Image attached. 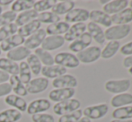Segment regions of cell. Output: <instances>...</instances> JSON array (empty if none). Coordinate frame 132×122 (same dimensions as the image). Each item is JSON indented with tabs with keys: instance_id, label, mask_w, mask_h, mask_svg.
<instances>
[{
	"instance_id": "obj_1",
	"label": "cell",
	"mask_w": 132,
	"mask_h": 122,
	"mask_svg": "<svg viewBox=\"0 0 132 122\" xmlns=\"http://www.w3.org/2000/svg\"><path fill=\"white\" fill-rule=\"evenodd\" d=\"M130 31L131 27L129 24L111 26L106 29L104 31L105 40H108L110 41H112V40L118 41L119 40H122V39L129 36Z\"/></svg>"
},
{
	"instance_id": "obj_2",
	"label": "cell",
	"mask_w": 132,
	"mask_h": 122,
	"mask_svg": "<svg viewBox=\"0 0 132 122\" xmlns=\"http://www.w3.org/2000/svg\"><path fill=\"white\" fill-rule=\"evenodd\" d=\"M80 106H81V102H80L79 100L72 98V99L66 100V101L56 103L53 106L52 110L56 115L62 116L64 114L70 113V112L79 110Z\"/></svg>"
},
{
	"instance_id": "obj_3",
	"label": "cell",
	"mask_w": 132,
	"mask_h": 122,
	"mask_svg": "<svg viewBox=\"0 0 132 122\" xmlns=\"http://www.w3.org/2000/svg\"><path fill=\"white\" fill-rule=\"evenodd\" d=\"M102 49L97 46H91L86 48L83 51L77 53V58H78L80 63L83 64H91L97 61L101 58Z\"/></svg>"
},
{
	"instance_id": "obj_4",
	"label": "cell",
	"mask_w": 132,
	"mask_h": 122,
	"mask_svg": "<svg viewBox=\"0 0 132 122\" xmlns=\"http://www.w3.org/2000/svg\"><path fill=\"white\" fill-rule=\"evenodd\" d=\"M54 62L65 68H76L80 65L76 55L70 52H59L54 58Z\"/></svg>"
},
{
	"instance_id": "obj_5",
	"label": "cell",
	"mask_w": 132,
	"mask_h": 122,
	"mask_svg": "<svg viewBox=\"0 0 132 122\" xmlns=\"http://www.w3.org/2000/svg\"><path fill=\"white\" fill-rule=\"evenodd\" d=\"M131 82L129 79H119V80H108L105 83V90L110 93L120 94L124 93L129 89Z\"/></svg>"
},
{
	"instance_id": "obj_6",
	"label": "cell",
	"mask_w": 132,
	"mask_h": 122,
	"mask_svg": "<svg viewBox=\"0 0 132 122\" xmlns=\"http://www.w3.org/2000/svg\"><path fill=\"white\" fill-rule=\"evenodd\" d=\"M109 111V106L106 103L88 106L83 110V114L85 117L88 118L89 119H99L107 115Z\"/></svg>"
},
{
	"instance_id": "obj_7",
	"label": "cell",
	"mask_w": 132,
	"mask_h": 122,
	"mask_svg": "<svg viewBox=\"0 0 132 122\" xmlns=\"http://www.w3.org/2000/svg\"><path fill=\"white\" fill-rule=\"evenodd\" d=\"M51 108V101L49 99H40L33 100L32 101L28 104L26 112L29 115H34L38 113H43V112L49 110Z\"/></svg>"
},
{
	"instance_id": "obj_8",
	"label": "cell",
	"mask_w": 132,
	"mask_h": 122,
	"mask_svg": "<svg viewBox=\"0 0 132 122\" xmlns=\"http://www.w3.org/2000/svg\"><path fill=\"white\" fill-rule=\"evenodd\" d=\"M89 13L85 8H74L65 15V22L68 23H85L89 19Z\"/></svg>"
},
{
	"instance_id": "obj_9",
	"label": "cell",
	"mask_w": 132,
	"mask_h": 122,
	"mask_svg": "<svg viewBox=\"0 0 132 122\" xmlns=\"http://www.w3.org/2000/svg\"><path fill=\"white\" fill-rule=\"evenodd\" d=\"M47 37V33L44 29L40 28L39 31H37L36 32L32 33L31 36L27 37L25 39L24 41V46L25 48H27L28 49L31 50V49H38L40 46H42L43 40H45V38Z\"/></svg>"
},
{
	"instance_id": "obj_10",
	"label": "cell",
	"mask_w": 132,
	"mask_h": 122,
	"mask_svg": "<svg viewBox=\"0 0 132 122\" xmlns=\"http://www.w3.org/2000/svg\"><path fill=\"white\" fill-rule=\"evenodd\" d=\"M49 79L45 78L43 76L36 77L34 79H31L26 84V90L28 93L31 94H37L44 92L49 87Z\"/></svg>"
},
{
	"instance_id": "obj_11",
	"label": "cell",
	"mask_w": 132,
	"mask_h": 122,
	"mask_svg": "<svg viewBox=\"0 0 132 122\" xmlns=\"http://www.w3.org/2000/svg\"><path fill=\"white\" fill-rule=\"evenodd\" d=\"M76 93L74 88H60V89H53L49 93V100L57 103L66 100L72 99Z\"/></svg>"
},
{
	"instance_id": "obj_12",
	"label": "cell",
	"mask_w": 132,
	"mask_h": 122,
	"mask_svg": "<svg viewBox=\"0 0 132 122\" xmlns=\"http://www.w3.org/2000/svg\"><path fill=\"white\" fill-rule=\"evenodd\" d=\"M93 41V39L88 32H85L78 39L70 42L68 49L72 53H79L88 48Z\"/></svg>"
},
{
	"instance_id": "obj_13",
	"label": "cell",
	"mask_w": 132,
	"mask_h": 122,
	"mask_svg": "<svg viewBox=\"0 0 132 122\" xmlns=\"http://www.w3.org/2000/svg\"><path fill=\"white\" fill-rule=\"evenodd\" d=\"M78 84L77 79L73 75L66 74L52 81V86L55 89H60V88H74Z\"/></svg>"
},
{
	"instance_id": "obj_14",
	"label": "cell",
	"mask_w": 132,
	"mask_h": 122,
	"mask_svg": "<svg viewBox=\"0 0 132 122\" xmlns=\"http://www.w3.org/2000/svg\"><path fill=\"white\" fill-rule=\"evenodd\" d=\"M24 41L25 38L16 33V34L12 35L9 38H7L6 40L2 41L0 43V48H1V50L4 51V52H8V51L12 50L15 48L23 46L24 44Z\"/></svg>"
},
{
	"instance_id": "obj_15",
	"label": "cell",
	"mask_w": 132,
	"mask_h": 122,
	"mask_svg": "<svg viewBox=\"0 0 132 122\" xmlns=\"http://www.w3.org/2000/svg\"><path fill=\"white\" fill-rule=\"evenodd\" d=\"M65 44L64 37L61 35H51L47 36L42 44V49L47 51H53L61 48Z\"/></svg>"
},
{
	"instance_id": "obj_16",
	"label": "cell",
	"mask_w": 132,
	"mask_h": 122,
	"mask_svg": "<svg viewBox=\"0 0 132 122\" xmlns=\"http://www.w3.org/2000/svg\"><path fill=\"white\" fill-rule=\"evenodd\" d=\"M85 32H86V24H85V23H74L69 27L68 31L65 33L63 37L65 41L72 42L82 36Z\"/></svg>"
},
{
	"instance_id": "obj_17",
	"label": "cell",
	"mask_w": 132,
	"mask_h": 122,
	"mask_svg": "<svg viewBox=\"0 0 132 122\" xmlns=\"http://www.w3.org/2000/svg\"><path fill=\"white\" fill-rule=\"evenodd\" d=\"M128 5H129L128 0H113V1H109L106 5H103L102 11L111 16L128 8Z\"/></svg>"
},
{
	"instance_id": "obj_18",
	"label": "cell",
	"mask_w": 132,
	"mask_h": 122,
	"mask_svg": "<svg viewBox=\"0 0 132 122\" xmlns=\"http://www.w3.org/2000/svg\"><path fill=\"white\" fill-rule=\"evenodd\" d=\"M89 19L91 22L96 23V24H101L102 26L111 27L112 23H111V15L105 14L102 10H92L89 13Z\"/></svg>"
},
{
	"instance_id": "obj_19",
	"label": "cell",
	"mask_w": 132,
	"mask_h": 122,
	"mask_svg": "<svg viewBox=\"0 0 132 122\" xmlns=\"http://www.w3.org/2000/svg\"><path fill=\"white\" fill-rule=\"evenodd\" d=\"M68 69L63 66H60L59 65L54 64L52 66H42V75H43V77L47 79H56L57 77L61 76L63 75H66Z\"/></svg>"
},
{
	"instance_id": "obj_20",
	"label": "cell",
	"mask_w": 132,
	"mask_h": 122,
	"mask_svg": "<svg viewBox=\"0 0 132 122\" xmlns=\"http://www.w3.org/2000/svg\"><path fill=\"white\" fill-rule=\"evenodd\" d=\"M5 102L7 105L13 107V109L19 110L20 112H24L27 110L28 103L23 97H20L15 94H9L5 98Z\"/></svg>"
},
{
	"instance_id": "obj_21",
	"label": "cell",
	"mask_w": 132,
	"mask_h": 122,
	"mask_svg": "<svg viewBox=\"0 0 132 122\" xmlns=\"http://www.w3.org/2000/svg\"><path fill=\"white\" fill-rule=\"evenodd\" d=\"M31 54V50L23 45L6 52V58L16 63L19 62V61L22 62V61L26 59Z\"/></svg>"
},
{
	"instance_id": "obj_22",
	"label": "cell",
	"mask_w": 132,
	"mask_h": 122,
	"mask_svg": "<svg viewBox=\"0 0 132 122\" xmlns=\"http://www.w3.org/2000/svg\"><path fill=\"white\" fill-rule=\"evenodd\" d=\"M86 30H88V33L91 35L92 39H94L98 44L103 45L105 43L104 31L101 26L93 22H89L86 25Z\"/></svg>"
},
{
	"instance_id": "obj_23",
	"label": "cell",
	"mask_w": 132,
	"mask_h": 122,
	"mask_svg": "<svg viewBox=\"0 0 132 122\" xmlns=\"http://www.w3.org/2000/svg\"><path fill=\"white\" fill-rule=\"evenodd\" d=\"M111 23L115 25H125L132 22V9L126 8L116 14L111 16Z\"/></svg>"
},
{
	"instance_id": "obj_24",
	"label": "cell",
	"mask_w": 132,
	"mask_h": 122,
	"mask_svg": "<svg viewBox=\"0 0 132 122\" xmlns=\"http://www.w3.org/2000/svg\"><path fill=\"white\" fill-rule=\"evenodd\" d=\"M8 83L12 87V92H14L15 95L20 96V97H24L28 95L26 86L21 82L18 75H10Z\"/></svg>"
},
{
	"instance_id": "obj_25",
	"label": "cell",
	"mask_w": 132,
	"mask_h": 122,
	"mask_svg": "<svg viewBox=\"0 0 132 122\" xmlns=\"http://www.w3.org/2000/svg\"><path fill=\"white\" fill-rule=\"evenodd\" d=\"M40 26H42V23L38 21L37 19L32 20L30 23L24 24L23 26L19 27L17 31V33L21 36H23V38L26 39L27 37L31 36L32 33L36 32L37 31H39L40 29Z\"/></svg>"
},
{
	"instance_id": "obj_26",
	"label": "cell",
	"mask_w": 132,
	"mask_h": 122,
	"mask_svg": "<svg viewBox=\"0 0 132 122\" xmlns=\"http://www.w3.org/2000/svg\"><path fill=\"white\" fill-rule=\"evenodd\" d=\"M132 104V94L129 92L116 94L111 100V105L114 108L129 106Z\"/></svg>"
},
{
	"instance_id": "obj_27",
	"label": "cell",
	"mask_w": 132,
	"mask_h": 122,
	"mask_svg": "<svg viewBox=\"0 0 132 122\" xmlns=\"http://www.w3.org/2000/svg\"><path fill=\"white\" fill-rule=\"evenodd\" d=\"M22 117L23 113L13 108L0 111V122H18Z\"/></svg>"
},
{
	"instance_id": "obj_28",
	"label": "cell",
	"mask_w": 132,
	"mask_h": 122,
	"mask_svg": "<svg viewBox=\"0 0 132 122\" xmlns=\"http://www.w3.org/2000/svg\"><path fill=\"white\" fill-rule=\"evenodd\" d=\"M75 2L71 1V0H65V1L57 2L53 6V8L51 9V12L59 16L62 15V14H67L75 8Z\"/></svg>"
},
{
	"instance_id": "obj_29",
	"label": "cell",
	"mask_w": 132,
	"mask_h": 122,
	"mask_svg": "<svg viewBox=\"0 0 132 122\" xmlns=\"http://www.w3.org/2000/svg\"><path fill=\"white\" fill-rule=\"evenodd\" d=\"M69 27V23H66L65 21H59L53 24H50L49 26H47L45 31L46 33L49 34V36H51V35H61L62 36V34H65L68 31Z\"/></svg>"
},
{
	"instance_id": "obj_30",
	"label": "cell",
	"mask_w": 132,
	"mask_h": 122,
	"mask_svg": "<svg viewBox=\"0 0 132 122\" xmlns=\"http://www.w3.org/2000/svg\"><path fill=\"white\" fill-rule=\"evenodd\" d=\"M0 70L5 72L9 75H18L19 65L6 58H0Z\"/></svg>"
},
{
	"instance_id": "obj_31",
	"label": "cell",
	"mask_w": 132,
	"mask_h": 122,
	"mask_svg": "<svg viewBox=\"0 0 132 122\" xmlns=\"http://www.w3.org/2000/svg\"><path fill=\"white\" fill-rule=\"evenodd\" d=\"M38 14H39V13H37L36 11L33 10V9L22 12V13H20L19 14H17L14 23H15L18 27L19 26L22 27L24 24H26V23H30L31 21H32V20L37 19Z\"/></svg>"
},
{
	"instance_id": "obj_32",
	"label": "cell",
	"mask_w": 132,
	"mask_h": 122,
	"mask_svg": "<svg viewBox=\"0 0 132 122\" xmlns=\"http://www.w3.org/2000/svg\"><path fill=\"white\" fill-rule=\"evenodd\" d=\"M120 41H116V40L109 41L105 45L104 49L102 50L101 58H103V59H110V58H111L112 57H114L116 55V53L120 50Z\"/></svg>"
},
{
	"instance_id": "obj_33",
	"label": "cell",
	"mask_w": 132,
	"mask_h": 122,
	"mask_svg": "<svg viewBox=\"0 0 132 122\" xmlns=\"http://www.w3.org/2000/svg\"><path fill=\"white\" fill-rule=\"evenodd\" d=\"M34 54L37 56V58H39L40 63L42 65H44V66H52V65L55 64L54 58L51 54V52L42 49V48H38V49H34Z\"/></svg>"
},
{
	"instance_id": "obj_34",
	"label": "cell",
	"mask_w": 132,
	"mask_h": 122,
	"mask_svg": "<svg viewBox=\"0 0 132 122\" xmlns=\"http://www.w3.org/2000/svg\"><path fill=\"white\" fill-rule=\"evenodd\" d=\"M34 2L35 1L33 0H16L13 2V4L11 5V11L14 13H22L24 11L31 10L33 8Z\"/></svg>"
},
{
	"instance_id": "obj_35",
	"label": "cell",
	"mask_w": 132,
	"mask_h": 122,
	"mask_svg": "<svg viewBox=\"0 0 132 122\" xmlns=\"http://www.w3.org/2000/svg\"><path fill=\"white\" fill-rule=\"evenodd\" d=\"M115 119H132V105L120 107L115 109L111 114Z\"/></svg>"
},
{
	"instance_id": "obj_36",
	"label": "cell",
	"mask_w": 132,
	"mask_h": 122,
	"mask_svg": "<svg viewBox=\"0 0 132 122\" xmlns=\"http://www.w3.org/2000/svg\"><path fill=\"white\" fill-rule=\"evenodd\" d=\"M26 63L29 66L30 69H31V74H33L34 75H40L42 69V64L40 63V61L39 60V58H37V56L34 53H31L26 58Z\"/></svg>"
},
{
	"instance_id": "obj_37",
	"label": "cell",
	"mask_w": 132,
	"mask_h": 122,
	"mask_svg": "<svg viewBox=\"0 0 132 122\" xmlns=\"http://www.w3.org/2000/svg\"><path fill=\"white\" fill-rule=\"evenodd\" d=\"M21 82L23 84H26L31 80V72L26 61H22L19 64V73H18Z\"/></svg>"
},
{
	"instance_id": "obj_38",
	"label": "cell",
	"mask_w": 132,
	"mask_h": 122,
	"mask_svg": "<svg viewBox=\"0 0 132 122\" xmlns=\"http://www.w3.org/2000/svg\"><path fill=\"white\" fill-rule=\"evenodd\" d=\"M57 3V0H39L35 1L33 5V10H35L37 13H43L51 10L53 8V6Z\"/></svg>"
},
{
	"instance_id": "obj_39",
	"label": "cell",
	"mask_w": 132,
	"mask_h": 122,
	"mask_svg": "<svg viewBox=\"0 0 132 122\" xmlns=\"http://www.w3.org/2000/svg\"><path fill=\"white\" fill-rule=\"evenodd\" d=\"M37 20L40 23H47V24H53L60 21V17L52 12H43L38 14Z\"/></svg>"
},
{
	"instance_id": "obj_40",
	"label": "cell",
	"mask_w": 132,
	"mask_h": 122,
	"mask_svg": "<svg viewBox=\"0 0 132 122\" xmlns=\"http://www.w3.org/2000/svg\"><path fill=\"white\" fill-rule=\"evenodd\" d=\"M19 27L15 24V23H10L8 25H5V26L0 27V43L9 38L10 36L14 34H16Z\"/></svg>"
},
{
	"instance_id": "obj_41",
	"label": "cell",
	"mask_w": 132,
	"mask_h": 122,
	"mask_svg": "<svg viewBox=\"0 0 132 122\" xmlns=\"http://www.w3.org/2000/svg\"><path fill=\"white\" fill-rule=\"evenodd\" d=\"M82 117H83V110L79 109L73 112L60 116L59 119V122H77Z\"/></svg>"
},
{
	"instance_id": "obj_42",
	"label": "cell",
	"mask_w": 132,
	"mask_h": 122,
	"mask_svg": "<svg viewBox=\"0 0 132 122\" xmlns=\"http://www.w3.org/2000/svg\"><path fill=\"white\" fill-rule=\"evenodd\" d=\"M16 16H17L16 13L11 10L3 12L0 14V27L8 25L10 23H14L15 22Z\"/></svg>"
},
{
	"instance_id": "obj_43",
	"label": "cell",
	"mask_w": 132,
	"mask_h": 122,
	"mask_svg": "<svg viewBox=\"0 0 132 122\" xmlns=\"http://www.w3.org/2000/svg\"><path fill=\"white\" fill-rule=\"evenodd\" d=\"M31 121L32 122H55V119L50 113H38L31 115Z\"/></svg>"
},
{
	"instance_id": "obj_44",
	"label": "cell",
	"mask_w": 132,
	"mask_h": 122,
	"mask_svg": "<svg viewBox=\"0 0 132 122\" xmlns=\"http://www.w3.org/2000/svg\"><path fill=\"white\" fill-rule=\"evenodd\" d=\"M12 92V87L8 82L0 84V98L6 97L7 95L11 94Z\"/></svg>"
},
{
	"instance_id": "obj_45",
	"label": "cell",
	"mask_w": 132,
	"mask_h": 122,
	"mask_svg": "<svg viewBox=\"0 0 132 122\" xmlns=\"http://www.w3.org/2000/svg\"><path fill=\"white\" fill-rule=\"evenodd\" d=\"M120 53L124 56H132V41H129L128 43L124 44L120 49Z\"/></svg>"
},
{
	"instance_id": "obj_46",
	"label": "cell",
	"mask_w": 132,
	"mask_h": 122,
	"mask_svg": "<svg viewBox=\"0 0 132 122\" xmlns=\"http://www.w3.org/2000/svg\"><path fill=\"white\" fill-rule=\"evenodd\" d=\"M9 77H10V75H9L8 74H6L5 72L0 70V84L8 82Z\"/></svg>"
},
{
	"instance_id": "obj_47",
	"label": "cell",
	"mask_w": 132,
	"mask_h": 122,
	"mask_svg": "<svg viewBox=\"0 0 132 122\" xmlns=\"http://www.w3.org/2000/svg\"><path fill=\"white\" fill-rule=\"evenodd\" d=\"M123 66L126 68L132 67V56H128L123 59Z\"/></svg>"
},
{
	"instance_id": "obj_48",
	"label": "cell",
	"mask_w": 132,
	"mask_h": 122,
	"mask_svg": "<svg viewBox=\"0 0 132 122\" xmlns=\"http://www.w3.org/2000/svg\"><path fill=\"white\" fill-rule=\"evenodd\" d=\"M12 0H0V6H2V5H11V4H13Z\"/></svg>"
},
{
	"instance_id": "obj_49",
	"label": "cell",
	"mask_w": 132,
	"mask_h": 122,
	"mask_svg": "<svg viewBox=\"0 0 132 122\" xmlns=\"http://www.w3.org/2000/svg\"><path fill=\"white\" fill-rule=\"evenodd\" d=\"M111 122H132V119H113Z\"/></svg>"
},
{
	"instance_id": "obj_50",
	"label": "cell",
	"mask_w": 132,
	"mask_h": 122,
	"mask_svg": "<svg viewBox=\"0 0 132 122\" xmlns=\"http://www.w3.org/2000/svg\"><path fill=\"white\" fill-rule=\"evenodd\" d=\"M77 122H91V119H89L86 117H82Z\"/></svg>"
},
{
	"instance_id": "obj_51",
	"label": "cell",
	"mask_w": 132,
	"mask_h": 122,
	"mask_svg": "<svg viewBox=\"0 0 132 122\" xmlns=\"http://www.w3.org/2000/svg\"><path fill=\"white\" fill-rule=\"evenodd\" d=\"M108 2H109V1H108V0H102V1H100V3L103 4V5H106V4L108 3Z\"/></svg>"
},
{
	"instance_id": "obj_52",
	"label": "cell",
	"mask_w": 132,
	"mask_h": 122,
	"mask_svg": "<svg viewBox=\"0 0 132 122\" xmlns=\"http://www.w3.org/2000/svg\"><path fill=\"white\" fill-rule=\"evenodd\" d=\"M129 8L132 9V0L131 1H129Z\"/></svg>"
},
{
	"instance_id": "obj_53",
	"label": "cell",
	"mask_w": 132,
	"mask_h": 122,
	"mask_svg": "<svg viewBox=\"0 0 132 122\" xmlns=\"http://www.w3.org/2000/svg\"><path fill=\"white\" fill-rule=\"evenodd\" d=\"M129 74L132 75V67H130V68H129Z\"/></svg>"
},
{
	"instance_id": "obj_54",
	"label": "cell",
	"mask_w": 132,
	"mask_h": 122,
	"mask_svg": "<svg viewBox=\"0 0 132 122\" xmlns=\"http://www.w3.org/2000/svg\"><path fill=\"white\" fill-rule=\"evenodd\" d=\"M3 13V8H2V6H0V14Z\"/></svg>"
},
{
	"instance_id": "obj_55",
	"label": "cell",
	"mask_w": 132,
	"mask_h": 122,
	"mask_svg": "<svg viewBox=\"0 0 132 122\" xmlns=\"http://www.w3.org/2000/svg\"><path fill=\"white\" fill-rule=\"evenodd\" d=\"M1 53H2V50H1V48H0V55H1Z\"/></svg>"
}]
</instances>
